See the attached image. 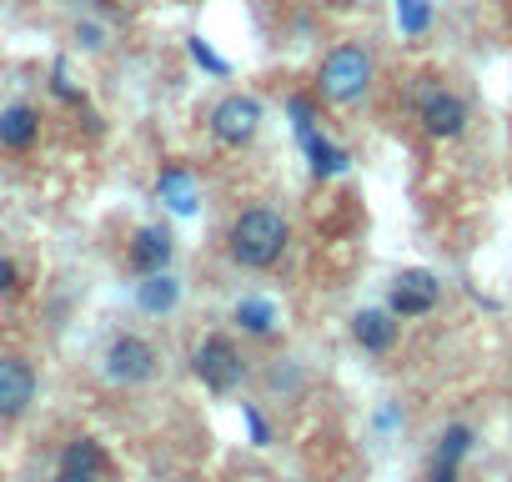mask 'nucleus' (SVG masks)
I'll list each match as a JSON object with an SVG mask.
<instances>
[{
    "label": "nucleus",
    "mask_w": 512,
    "mask_h": 482,
    "mask_svg": "<svg viewBox=\"0 0 512 482\" xmlns=\"http://www.w3.org/2000/svg\"><path fill=\"white\" fill-rule=\"evenodd\" d=\"M287 241H292V226H287L282 211L251 206V211H241V216L226 226V257H231L241 272H272V267L287 257Z\"/></svg>",
    "instance_id": "1"
},
{
    "label": "nucleus",
    "mask_w": 512,
    "mask_h": 482,
    "mask_svg": "<svg viewBox=\"0 0 512 482\" xmlns=\"http://www.w3.org/2000/svg\"><path fill=\"white\" fill-rule=\"evenodd\" d=\"M372 76H377V61L367 46H337V51H327V61L317 71V96L332 106H352L372 91Z\"/></svg>",
    "instance_id": "2"
},
{
    "label": "nucleus",
    "mask_w": 512,
    "mask_h": 482,
    "mask_svg": "<svg viewBox=\"0 0 512 482\" xmlns=\"http://www.w3.org/2000/svg\"><path fill=\"white\" fill-rule=\"evenodd\" d=\"M191 377H196L206 392L226 397V392H236V387L246 382V357H241V347H236L226 332H206V337L191 347Z\"/></svg>",
    "instance_id": "3"
},
{
    "label": "nucleus",
    "mask_w": 512,
    "mask_h": 482,
    "mask_svg": "<svg viewBox=\"0 0 512 482\" xmlns=\"http://www.w3.org/2000/svg\"><path fill=\"white\" fill-rule=\"evenodd\" d=\"M206 131H211V141H221V146H231V151L251 146L256 131H262V101H256V96H241V91L221 96V101L211 106Z\"/></svg>",
    "instance_id": "4"
},
{
    "label": "nucleus",
    "mask_w": 512,
    "mask_h": 482,
    "mask_svg": "<svg viewBox=\"0 0 512 482\" xmlns=\"http://www.w3.org/2000/svg\"><path fill=\"white\" fill-rule=\"evenodd\" d=\"M156 347L146 342V337H136V332H121V337H111V347H106V377L111 382H121V387H141V382H151L156 377Z\"/></svg>",
    "instance_id": "5"
},
{
    "label": "nucleus",
    "mask_w": 512,
    "mask_h": 482,
    "mask_svg": "<svg viewBox=\"0 0 512 482\" xmlns=\"http://www.w3.org/2000/svg\"><path fill=\"white\" fill-rule=\"evenodd\" d=\"M417 121H422V131L432 141H452V136L467 131V101L457 91H447V86H432L417 101Z\"/></svg>",
    "instance_id": "6"
},
{
    "label": "nucleus",
    "mask_w": 512,
    "mask_h": 482,
    "mask_svg": "<svg viewBox=\"0 0 512 482\" xmlns=\"http://www.w3.org/2000/svg\"><path fill=\"white\" fill-rule=\"evenodd\" d=\"M36 387H41V377L26 357H16V352L0 357V422L26 417L31 402H36Z\"/></svg>",
    "instance_id": "7"
},
{
    "label": "nucleus",
    "mask_w": 512,
    "mask_h": 482,
    "mask_svg": "<svg viewBox=\"0 0 512 482\" xmlns=\"http://www.w3.org/2000/svg\"><path fill=\"white\" fill-rule=\"evenodd\" d=\"M442 302V282L432 277V272H422V267H407V272H397L392 277V317L402 322V317H427L432 307Z\"/></svg>",
    "instance_id": "8"
},
{
    "label": "nucleus",
    "mask_w": 512,
    "mask_h": 482,
    "mask_svg": "<svg viewBox=\"0 0 512 482\" xmlns=\"http://www.w3.org/2000/svg\"><path fill=\"white\" fill-rule=\"evenodd\" d=\"M171 257H176V236L166 226H136V236L126 241V267L136 277H151V272H171Z\"/></svg>",
    "instance_id": "9"
},
{
    "label": "nucleus",
    "mask_w": 512,
    "mask_h": 482,
    "mask_svg": "<svg viewBox=\"0 0 512 482\" xmlns=\"http://www.w3.org/2000/svg\"><path fill=\"white\" fill-rule=\"evenodd\" d=\"M41 141V111L31 101H11L0 111V151H31Z\"/></svg>",
    "instance_id": "10"
},
{
    "label": "nucleus",
    "mask_w": 512,
    "mask_h": 482,
    "mask_svg": "<svg viewBox=\"0 0 512 482\" xmlns=\"http://www.w3.org/2000/svg\"><path fill=\"white\" fill-rule=\"evenodd\" d=\"M352 342L362 347V352H392L397 347V317H392V307L382 312V307H367V312H357L352 317Z\"/></svg>",
    "instance_id": "11"
},
{
    "label": "nucleus",
    "mask_w": 512,
    "mask_h": 482,
    "mask_svg": "<svg viewBox=\"0 0 512 482\" xmlns=\"http://www.w3.org/2000/svg\"><path fill=\"white\" fill-rule=\"evenodd\" d=\"M297 141H302V151H307V166H312V176H317V181H332V176H342V171L352 166V156H347L337 141H327L317 126L297 131Z\"/></svg>",
    "instance_id": "12"
},
{
    "label": "nucleus",
    "mask_w": 512,
    "mask_h": 482,
    "mask_svg": "<svg viewBox=\"0 0 512 482\" xmlns=\"http://www.w3.org/2000/svg\"><path fill=\"white\" fill-rule=\"evenodd\" d=\"M156 196H161L176 216H191V211H196V176H191L186 166H161Z\"/></svg>",
    "instance_id": "13"
},
{
    "label": "nucleus",
    "mask_w": 512,
    "mask_h": 482,
    "mask_svg": "<svg viewBox=\"0 0 512 482\" xmlns=\"http://www.w3.org/2000/svg\"><path fill=\"white\" fill-rule=\"evenodd\" d=\"M136 302H141V312L161 317V312H171V307L181 302V282H176L171 272H151V277L136 282Z\"/></svg>",
    "instance_id": "14"
},
{
    "label": "nucleus",
    "mask_w": 512,
    "mask_h": 482,
    "mask_svg": "<svg viewBox=\"0 0 512 482\" xmlns=\"http://www.w3.org/2000/svg\"><path fill=\"white\" fill-rule=\"evenodd\" d=\"M61 467H66V472H91V477H106L111 457H106V447H101L96 437H71V442L61 447Z\"/></svg>",
    "instance_id": "15"
},
{
    "label": "nucleus",
    "mask_w": 512,
    "mask_h": 482,
    "mask_svg": "<svg viewBox=\"0 0 512 482\" xmlns=\"http://www.w3.org/2000/svg\"><path fill=\"white\" fill-rule=\"evenodd\" d=\"M231 322H236L246 337H272V332H277V307L262 302V297H241L236 312H231Z\"/></svg>",
    "instance_id": "16"
},
{
    "label": "nucleus",
    "mask_w": 512,
    "mask_h": 482,
    "mask_svg": "<svg viewBox=\"0 0 512 482\" xmlns=\"http://www.w3.org/2000/svg\"><path fill=\"white\" fill-rule=\"evenodd\" d=\"M467 452H472V427H467V422H452V427L437 437V452H432V457H442V462H462Z\"/></svg>",
    "instance_id": "17"
},
{
    "label": "nucleus",
    "mask_w": 512,
    "mask_h": 482,
    "mask_svg": "<svg viewBox=\"0 0 512 482\" xmlns=\"http://www.w3.org/2000/svg\"><path fill=\"white\" fill-rule=\"evenodd\" d=\"M397 26H402V36H422L432 26V6L427 0H397Z\"/></svg>",
    "instance_id": "18"
},
{
    "label": "nucleus",
    "mask_w": 512,
    "mask_h": 482,
    "mask_svg": "<svg viewBox=\"0 0 512 482\" xmlns=\"http://www.w3.org/2000/svg\"><path fill=\"white\" fill-rule=\"evenodd\" d=\"M51 91H56V96H61L66 106H86V91H81V86L71 81L66 61H56V66H51Z\"/></svg>",
    "instance_id": "19"
},
{
    "label": "nucleus",
    "mask_w": 512,
    "mask_h": 482,
    "mask_svg": "<svg viewBox=\"0 0 512 482\" xmlns=\"http://www.w3.org/2000/svg\"><path fill=\"white\" fill-rule=\"evenodd\" d=\"M186 51H191V61H196V66H206L211 76H231V66H226V61H221V56H216V51H211L201 36H191V41H186Z\"/></svg>",
    "instance_id": "20"
},
{
    "label": "nucleus",
    "mask_w": 512,
    "mask_h": 482,
    "mask_svg": "<svg viewBox=\"0 0 512 482\" xmlns=\"http://www.w3.org/2000/svg\"><path fill=\"white\" fill-rule=\"evenodd\" d=\"M287 116H292L297 131L317 126V96H287Z\"/></svg>",
    "instance_id": "21"
},
{
    "label": "nucleus",
    "mask_w": 512,
    "mask_h": 482,
    "mask_svg": "<svg viewBox=\"0 0 512 482\" xmlns=\"http://www.w3.org/2000/svg\"><path fill=\"white\" fill-rule=\"evenodd\" d=\"M241 417H246V427H251V442H256V447H267V442H272V427H267V417L256 412L251 402H241Z\"/></svg>",
    "instance_id": "22"
},
{
    "label": "nucleus",
    "mask_w": 512,
    "mask_h": 482,
    "mask_svg": "<svg viewBox=\"0 0 512 482\" xmlns=\"http://www.w3.org/2000/svg\"><path fill=\"white\" fill-rule=\"evenodd\" d=\"M21 292V267L11 257H0V297H16Z\"/></svg>",
    "instance_id": "23"
},
{
    "label": "nucleus",
    "mask_w": 512,
    "mask_h": 482,
    "mask_svg": "<svg viewBox=\"0 0 512 482\" xmlns=\"http://www.w3.org/2000/svg\"><path fill=\"white\" fill-rule=\"evenodd\" d=\"M76 41H81L86 51H101V46H106V26H96V21H81V26H76Z\"/></svg>",
    "instance_id": "24"
},
{
    "label": "nucleus",
    "mask_w": 512,
    "mask_h": 482,
    "mask_svg": "<svg viewBox=\"0 0 512 482\" xmlns=\"http://www.w3.org/2000/svg\"><path fill=\"white\" fill-rule=\"evenodd\" d=\"M427 482H457V462H442V457H432V467H427Z\"/></svg>",
    "instance_id": "25"
},
{
    "label": "nucleus",
    "mask_w": 512,
    "mask_h": 482,
    "mask_svg": "<svg viewBox=\"0 0 512 482\" xmlns=\"http://www.w3.org/2000/svg\"><path fill=\"white\" fill-rule=\"evenodd\" d=\"M56 482H101V477H91V472H66V467H61Z\"/></svg>",
    "instance_id": "26"
},
{
    "label": "nucleus",
    "mask_w": 512,
    "mask_h": 482,
    "mask_svg": "<svg viewBox=\"0 0 512 482\" xmlns=\"http://www.w3.org/2000/svg\"><path fill=\"white\" fill-rule=\"evenodd\" d=\"M71 6H81V0H71Z\"/></svg>",
    "instance_id": "27"
}]
</instances>
